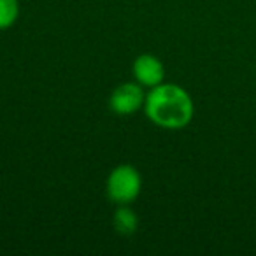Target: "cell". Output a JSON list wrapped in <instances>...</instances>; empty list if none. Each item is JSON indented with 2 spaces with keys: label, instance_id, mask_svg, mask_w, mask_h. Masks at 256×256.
<instances>
[{
  "label": "cell",
  "instance_id": "6da1fadb",
  "mask_svg": "<svg viewBox=\"0 0 256 256\" xmlns=\"http://www.w3.org/2000/svg\"><path fill=\"white\" fill-rule=\"evenodd\" d=\"M144 110L148 120L153 121L156 126L181 130L193 120L195 106L184 88L172 82H162L151 88L146 95Z\"/></svg>",
  "mask_w": 256,
  "mask_h": 256
},
{
  "label": "cell",
  "instance_id": "7a4b0ae2",
  "mask_svg": "<svg viewBox=\"0 0 256 256\" xmlns=\"http://www.w3.org/2000/svg\"><path fill=\"white\" fill-rule=\"evenodd\" d=\"M107 196L118 206H128L139 196L142 190V178L140 172L134 165H118L112 168L106 182Z\"/></svg>",
  "mask_w": 256,
  "mask_h": 256
},
{
  "label": "cell",
  "instance_id": "3957f363",
  "mask_svg": "<svg viewBox=\"0 0 256 256\" xmlns=\"http://www.w3.org/2000/svg\"><path fill=\"white\" fill-rule=\"evenodd\" d=\"M144 100H146V96L140 90V84L124 82L112 92L109 98V107L118 116H130L144 106Z\"/></svg>",
  "mask_w": 256,
  "mask_h": 256
},
{
  "label": "cell",
  "instance_id": "277c9868",
  "mask_svg": "<svg viewBox=\"0 0 256 256\" xmlns=\"http://www.w3.org/2000/svg\"><path fill=\"white\" fill-rule=\"evenodd\" d=\"M134 78L140 86H148V88H154V86L162 84L165 78V67L154 54H140L134 62Z\"/></svg>",
  "mask_w": 256,
  "mask_h": 256
},
{
  "label": "cell",
  "instance_id": "5b68a950",
  "mask_svg": "<svg viewBox=\"0 0 256 256\" xmlns=\"http://www.w3.org/2000/svg\"><path fill=\"white\" fill-rule=\"evenodd\" d=\"M112 223L120 235H132V234H136L139 220H137L136 212L128 206H120L116 212H114Z\"/></svg>",
  "mask_w": 256,
  "mask_h": 256
},
{
  "label": "cell",
  "instance_id": "8992f818",
  "mask_svg": "<svg viewBox=\"0 0 256 256\" xmlns=\"http://www.w3.org/2000/svg\"><path fill=\"white\" fill-rule=\"evenodd\" d=\"M20 14L18 0H0V30L11 28Z\"/></svg>",
  "mask_w": 256,
  "mask_h": 256
}]
</instances>
